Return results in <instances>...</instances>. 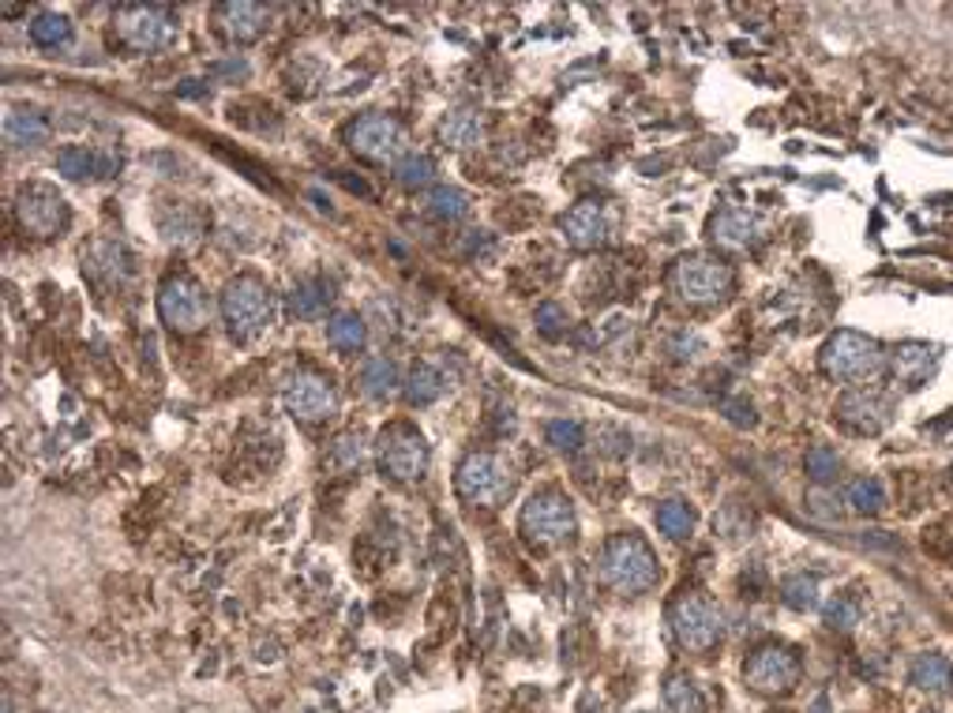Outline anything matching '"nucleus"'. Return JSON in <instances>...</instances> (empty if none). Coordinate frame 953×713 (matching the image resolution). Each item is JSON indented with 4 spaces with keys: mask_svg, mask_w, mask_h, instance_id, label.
I'll return each mask as SVG.
<instances>
[{
    "mask_svg": "<svg viewBox=\"0 0 953 713\" xmlns=\"http://www.w3.org/2000/svg\"><path fill=\"white\" fill-rule=\"evenodd\" d=\"M365 338H368L365 320L353 312H342L327 323V342H331L334 349H342V354H357V349L365 346Z\"/></svg>",
    "mask_w": 953,
    "mask_h": 713,
    "instance_id": "nucleus-30",
    "label": "nucleus"
},
{
    "mask_svg": "<svg viewBox=\"0 0 953 713\" xmlns=\"http://www.w3.org/2000/svg\"><path fill=\"white\" fill-rule=\"evenodd\" d=\"M428 211L436 214L439 222H458L470 211V195H466L462 188H436V192L428 195Z\"/></svg>",
    "mask_w": 953,
    "mask_h": 713,
    "instance_id": "nucleus-35",
    "label": "nucleus"
},
{
    "mask_svg": "<svg viewBox=\"0 0 953 713\" xmlns=\"http://www.w3.org/2000/svg\"><path fill=\"white\" fill-rule=\"evenodd\" d=\"M560 229H563V237H567V245L578 248V252H593V248L609 245V234H612L609 214H604L601 203H593V200L575 203V207L563 214Z\"/></svg>",
    "mask_w": 953,
    "mask_h": 713,
    "instance_id": "nucleus-17",
    "label": "nucleus"
},
{
    "mask_svg": "<svg viewBox=\"0 0 953 713\" xmlns=\"http://www.w3.org/2000/svg\"><path fill=\"white\" fill-rule=\"evenodd\" d=\"M743 684L755 694H766V699L788 694L800 684V657H796V650H788L785 642H766V646H758L755 654L748 657V665H743Z\"/></svg>",
    "mask_w": 953,
    "mask_h": 713,
    "instance_id": "nucleus-12",
    "label": "nucleus"
},
{
    "mask_svg": "<svg viewBox=\"0 0 953 713\" xmlns=\"http://www.w3.org/2000/svg\"><path fill=\"white\" fill-rule=\"evenodd\" d=\"M331 297H334L331 282H323V278L297 282V286L290 289V316H297V320H316V316L327 312Z\"/></svg>",
    "mask_w": 953,
    "mask_h": 713,
    "instance_id": "nucleus-20",
    "label": "nucleus"
},
{
    "mask_svg": "<svg viewBox=\"0 0 953 713\" xmlns=\"http://www.w3.org/2000/svg\"><path fill=\"white\" fill-rule=\"evenodd\" d=\"M537 328H541V334H549V338H560V334L567 331V316H563V308L556 305H541L537 308Z\"/></svg>",
    "mask_w": 953,
    "mask_h": 713,
    "instance_id": "nucleus-40",
    "label": "nucleus"
},
{
    "mask_svg": "<svg viewBox=\"0 0 953 713\" xmlns=\"http://www.w3.org/2000/svg\"><path fill=\"white\" fill-rule=\"evenodd\" d=\"M664 713H706L698 687L687 676H669L664 680Z\"/></svg>",
    "mask_w": 953,
    "mask_h": 713,
    "instance_id": "nucleus-32",
    "label": "nucleus"
},
{
    "mask_svg": "<svg viewBox=\"0 0 953 713\" xmlns=\"http://www.w3.org/2000/svg\"><path fill=\"white\" fill-rule=\"evenodd\" d=\"M158 226H162V234H166L169 245H196L199 234H203V214H199L196 207H188V203H173L169 218L162 214Z\"/></svg>",
    "mask_w": 953,
    "mask_h": 713,
    "instance_id": "nucleus-24",
    "label": "nucleus"
},
{
    "mask_svg": "<svg viewBox=\"0 0 953 713\" xmlns=\"http://www.w3.org/2000/svg\"><path fill=\"white\" fill-rule=\"evenodd\" d=\"M57 169L68 180H91V177H106L113 166L102 158V154H94L86 147H64L57 154Z\"/></svg>",
    "mask_w": 953,
    "mask_h": 713,
    "instance_id": "nucleus-25",
    "label": "nucleus"
},
{
    "mask_svg": "<svg viewBox=\"0 0 953 713\" xmlns=\"http://www.w3.org/2000/svg\"><path fill=\"white\" fill-rule=\"evenodd\" d=\"M908 676H913V684L920 687V691H931V694H942L953 687V665L942 654H920L913 661V668H908Z\"/></svg>",
    "mask_w": 953,
    "mask_h": 713,
    "instance_id": "nucleus-23",
    "label": "nucleus"
},
{
    "mask_svg": "<svg viewBox=\"0 0 953 713\" xmlns=\"http://www.w3.org/2000/svg\"><path fill=\"white\" fill-rule=\"evenodd\" d=\"M669 623H672L675 642H680L683 650H691V654L714 650L725 634V616L721 608H717V601L698 594V590H687V594L672 601Z\"/></svg>",
    "mask_w": 953,
    "mask_h": 713,
    "instance_id": "nucleus-5",
    "label": "nucleus"
},
{
    "mask_svg": "<svg viewBox=\"0 0 953 713\" xmlns=\"http://www.w3.org/2000/svg\"><path fill=\"white\" fill-rule=\"evenodd\" d=\"M845 503L860 514H879L886 507V488H882L879 477H856L845 488Z\"/></svg>",
    "mask_w": 953,
    "mask_h": 713,
    "instance_id": "nucleus-31",
    "label": "nucleus"
},
{
    "mask_svg": "<svg viewBox=\"0 0 953 713\" xmlns=\"http://www.w3.org/2000/svg\"><path fill=\"white\" fill-rule=\"evenodd\" d=\"M522 537L530 545H541V548H552V545H563V540L575 537V507H570L567 496L560 492H533L530 503L522 507Z\"/></svg>",
    "mask_w": 953,
    "mask_h": 713,
    "instance_id": "nucleus-10",
    "label": "nucleus"
},
{
    "mask_svg": "<svg viewBox=\"0 0 953 713\" xmlns=\"http://www.w3.org/2000/svg\"><path fill=\"white\" fill-rule=\"evenodd\" d=\"M0 12H4V15H23V8L20 4H4Z\"/></svg>",
    "mask_w": 953,
    "mask_h": 713,
    "instance_id": "nucleus-42",
    "label": "nucleus"
},
{
    "mask_svg": "<svg viewBox=\"0 0 953 713\" xmlns=\"http://www.w3.org/2000/svg\"><path fill=\"white\" fill-rule=\"evenodd\" d=\"M781 597L796 613H811V608H819V582L808 579V574H792V579H785Z\"/></svg>",
    "mask_w": 953,
    "mask_h": 713,
    "instance_id": "nucleus-36",
    "label": "nucleus"
},
{
    "mask_svg": "<svg viewBox=\"0 0 953 713\" xmlns=\"http://www.w3.org/2000/svg\"><path fill=\"white\" fill-rule=\"evenodd\" d=\"M4 140L12 147H34V143L49 140V120L38 114V109H20V114H8L4 120Z\"/></svg>",
    "mask_w": 953,
    "mask_h": 713,
    "instance_id": "nucleus-22",
    "label": "nucleus"
},
{
    "mask_svg": "<svg viewBox=\"0 0 953 713\" xmlns=\"http://www.w3.org/2000/svg\"><path fill=\"white\" fill-rule=\"evenodd\" d=\"M395 180L402 188H428L436 180V162L428 154H405L395 166Z\"/></svg>",
    "mask_w": 953,
    "mask_h": 713,
    "instance_id": "nucleus-33",
    "label": "nucleus"
},
{
    "mask_svg": "<svg viewBox=\"0 0 953 713\" xmlns=\"http://www.w3.org/2000/svg\"><path fill=\"white\" fill-rule=\"evenodd\" d=\"M803 466H808V477L819 488H826L830 480L842 474V459H837V451H834V447H826V443H814L808 451V459H803Z\"/></svg>",
    "mask_w": 953,
    "mask_h": 713,
    "instance_id": "nucleus-34",
    "label": "nucleus"
},
{
    "mask_svg": "<svg viewBox=\"0 0 953 713\" xmlns=\"http://www.w3.org/2000/svg\"><path fill=\"white\" fill-rule=\"evenodd\" d=\"M15 218H20L23 234L49 240L60 237L72 222V211H68V200L57 192L54 185H42V180H31L15 192Z\"/></svg>",
    "mask_w": 953,
    "mask_h": 713,
    "instance_id": "nucleus-8",
    "label": "nucleus"
},
{
    "mask_svg": "<svg viewBox=\"0 0 953 713\" xmlns=\"http://www.w3.org/2000/svg\"><path fill=\"white\" fill-rule=\"evenodd\" d=\"M709 240L725 252H748L762 240V218L748 207H725L709 218Z\"/></svg>",
    "mask_w": 953,
    "mask_h": 713,
    "instance_id": "nucleus-16",
    "label": "nucleus"
},
{
    "mask_svg": "<svg viewBox=\"0 0 953 713\" xmlns=\"http://www.w3.org/2000/svg\"><path fill=\"white\" fill-rule=\"evenodd\" d=\"M822 616H826V623L834 627V631H852V627L860 623V601L848 597V594H837Z\"/></svg>",
    "mask_w": 953,
    "mask_h": 713,
    "instance_id": "nucleus-38",
    "label": "nucleus"
},
{
    "mask_svg": "<svg viewBox=\"0 0 953 713\" xmlns=\"http://www.w3.org/2000/svg\"><path fill=\"white\" fill-rule=\"evenodd\" d=\"M657 526H661L664 537L672 540H683L695 534V507L687 500H664L657 507Z\"/></svg>",
    "mask_w": 953,
    "mask_h": 713,
    "instance_id": "nucleus-28",
    "label": "nucleus"
},
{
    "mask_svg": "<svg viewBox=\"0 0 953 713\" xmlns=\"http://www.w3.org/2000/svg\"><path fill=\"white\" fill-rule=\"evenodd\" d=\"M597 579L609 590L631 597L646 594L657 582V556L638 534H616L604 540L601 556H597Z\"/></svg>",
    "mask_w": 953,
    "mask_h": 713,
    "instance_id": "nucleus-1",
    "label": "nucleus"
},
{
    "mask_svg": "<svg viewBox=\"0 0 953 713\" xmlns=\"http://www.w3.org/2000/svg\"><path fill=\"white\" fill-rule=\"evenodd\" d=\"M830 503H834V500H830L822 488H814V492L808 496V514H811V519H822V522H837V519H842V507H830Z\"/></svg>",
    "mask_w": 953,
    "mask_h": 713,
    "instance_id": "nucleus-41",
    "label": "nucleus"
},
{
    "mask_svg": "<svg viewBox=\"0 0 953 713\" xmlns=\"http://www.w3.org/2000/svg\"><path fill=\"white\" fill-rule=\"evenodd\" d=\"M834 417H837V425H845L848 432H856V436H879V432H886L890 420H894V406H890L879 391H868V387H863V391H848L837 399Z\"/></svg>",
    "mask_w": 953,
    "mask_h": 713,
    "instance_id": "nucleus-14",
    "label": "nucleus"
},
{
    "mask_svg": "<svg viewBox=\"0 0 953 713\" xmlns=\"http://www.w3.org/2000/svg\"><path fill=\"white\" fill-rule=\"evenodd\" d=\"M669 286L672 294L687 305H717L732 294L736 286V274L725 260L717 256H706V252H691V256H680L669 271Z\"/></svg>",
    "mask_w": 953,
    "mask_h": 713,
    "instance_id": "nucleus-2",
    "label": "nucleus"
},
{
    "mask_svg": "<svg viewBox=\"0 0 953 713\" xmlns=\"http://www.w3.org/2000/svg\"><path fill=\"white\" fill-rule=\"evenodd\" d=\"M113 34L136 54H154L177 38V15L166 4H125L113 12Z\"/></svg>",
    "mask_w": 953,
    "mask_h": 713,
    "instance_id": "nucleus-6",
    "label": "nucleus"
},
{
    "mask_svg": "<svg viewBox=\"0 0 953 713\" xmlns=\"http://www.w3.org/2000/svg\"><path fill=\"white\" fill-rule=\"evenodd\" d=\"M338 406L334 383L319 372H297L285 387V409H290L297 420L305 425H316V420H327Z\"/></svg>",
    "mask_w": 953,
    "mask_h": 713,
    "instance_id": "nucleus-15",
    "label": "nucleus"
},
{
    "mask_svg": "<svg viewBox=\"0 0 953 713\" xmlns=\"http://www.w3.org/2000/svg\"><path fill=\"white\" fill-rule=\"evenodd\" d=\"M376 462L384 470V477L398 480V485H410V480L424 477V470H428V443H424V436L413 425L395 420V425H387L379 432Z\"/></svg>",
    "mask_w": 953,
    "mask_h": 713,
    "instance_id": "nucleus-7",
    "label": "nucleus"
},
{
    "mask_svg": "<svg viewBox=\"0 0 953 713\" xmlns=\"http://www.w3.org/2000/svg\"><path fill=\"white\" fill-rule=\"evenodd\" d=\"M327 462H331L334 470H357L361 462H365V440H361L357 432L338 436L331 454H327Z\"/></svg>",
    "mask_w": 953,
    "mask_h": 713,
    "instance_id": "nucleus-37",
    "label": "nucleus"
},
{
    "mask_svg": "<svg viewBox=\"0 0 953 713\" xmlns=\"http://www.w3.org/2000/svg\"><path fill=\"white\" fill-rule=\"evenodd\" d=\"M934 360H939V349L927 346V342H905L894 354H886V365L894 372L897 383L905 387H920L927 376L934 372Z\"/></svg>",
    "mask_w": 953,
    "mask_h": 713,
    "instance_id": "nucleus-19",
    "label": "nucleus"
},
{
    "mask_svg": "<svg viewBox=\"0 0 953 713\" xmlns=\"http://www.w3.org/2000/svg\"><path fill=\"white\" fill-rule=\"evenodd\" d=\"M544 440L563 454H575L578 447H583V425H578V420H549Z\"/></svg>",
    "mask_w": 953,
    "mask_h": 713,
    "instance_id": "nucleus-39",
    "label": "nucleus"
},
{
    "mask_svg": "<svg viewBox=\"0 0 953 713\" xmlns=\"http://www.w3.org/2000/svg\"><path fill=\"white\" fill-rule=\"evenodd\" d=\"M822 372L837 383H863L886 368V354L874 338L860 331H837L822 346Z\"/></svg>",
    "mask_w": 953,
    "mask_h": 713,
    "instance_id": "nucleus-4",
    "label": "nucleus"
},
{
    "mask_svg": "<svg viewBox=\"0 0 953 713\" xmlns=\"http://www.w3.org/2000/svg\"><path fill=\"white\" fill-rule=\"evenodd\" d=\"M398 368L395 360L387 357H368L365 365H361V387H365V394H372V399H391V394L398 391Z\"/></svg>",
    "mask_w": 953,
    "mask_h": 713,
    "instance_id": "nucleus-26",
    "label": "nucleus"
},
{
    "mask_svg": "<svg viewBox=\"0 0 953 713\" xmlns=\"http://www.w3.org/2000/svg\"><path fill=\"white\" fill-rule=\"evenodd\" d=\"M455 488L466 503H499L510 492V470L499 454L473 451L455 474Z\"/></svg>",
    "mask_w": 953,
    "mask_h": 713,
    "instance_id": "nucleus-13",
    "label": "nucleus"
},
{
    "mask_svg": "<svg viewBox=\"0 0 953 713\" xmlns=\"http://www.w3.org/2000/svg\"><path fill=\"white\" fill-rule=\"evenodd\" d=\"M481 132H484V120L477 109H455V114H447L444 120H439V140L455 151L473 147V143L481 140Z\"/></svg>",
    "mask_w": 953,
    "mask_h": 713,
    "instance_id": "nucleus-21",
    "label": "nucleus"
},
{
    "mask_svg": "<svg viewBox=\"0 0 953 713\" xmlns=\"http://www.w3.org/2000/svg\"><path fill=\"white\" fill-rule=\"evenodd\" d=\"M222 320L233 338L248 342L263 334L274 320V300L271 289L256 278V274H240V278L225 282L222 289Z\"/></svg>",
    "mask_w": 953,
    "mask_h": 713,
    "instance_id": "nucleus-3",
    "label": "nucleus"
},
{
    "mask_svg": "<svg viewBox=\"0 0 953 713\" xmlns=\"http://www.w3.org/2000/svg\"><path fill=\"white\" fill-rule=\"evenodd\" d=\"M158 316L169 331L196 334L207 323V316H211L203 286H199L192 274H169L158 289Z\"/></svg>",
    "mask_w": 953,
    "mask_h": 713,
    "instance_id": "nucleus-11",
    "label": "nucleus"
},
{
    "mask_svg": "<svg viewBox=\"0 0 953 713\" xmlns=\"http://www.w3.org/2000/svg\"><path fill=\"white\" fill-rule=\"evenodd\" d=\"M444 394V376L436 372L432 365H413L410 376H405V399H410V406H432V402Z\"/></svg>",
    "mask_w": 953,
    "mask_h": 713,
    "instance_id": "nucleus-27",
    "label": "nucleus"
},
{
    "mask_svg": "<svg viewBox=\"0 0 953 713\" xmlns=\"http://www.w3.org/2000/svg\"><path fill=\"white\" fill-rule=\"evenodd\" d=\"M345 143H350L353 154H361L365 162H376V166H391V162L402 158L405 151V124L391 114H365L357 120H350L345 128Z\"/></svg>",
    "mask_w": 953,
    "mask_h": 713,
    "instance_id": "nucleus-9",
    "label": "nucleus"
},
{
    "mask_svg": "<svg viewBox=\"0 0 953 713\" xmlns=\"http://www.w3.org/2000/svg\"><path fill=\"white\" fill-rule=\"evenodd\" d=\"M214 23L233 46H248V41L263 38L271 12L263 4H252V0H225V4L214 8Z\"/></svg>",
    "mask_w": 953,
    "mask_h": 713,
    "instance_id": "nucleus-18",
    "label": "nucleus"
},
{
    "mask_svg": "<svg viewBox=\"0 0 953 713\" xmlns=\"http://www.w3.org/2000/svg\"><path fill=\"white\" fill-rule=\"evenodd\" d=\"M31 41L42 49H57V46H68L72 41V23L68 15L60 12H42L31 20Z\"/></svg>",
    "mask_w": 953,
    "mask_h": 713,
    "instance_id": "nucleus-29",
    "label": "nucleus"
}]
</instances>
